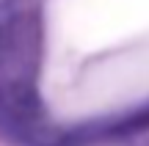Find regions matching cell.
<instances>
[{
	"mask_svg": "<svg viewBox=\"0 0 149 146\" xmlns=\"http://www.w3.org/2000/svg\"><path fill=\"white\" fill-rule=\"evenodd\" d=\"M0 94L53 138L149 116V0H0Z\"/></svg>",
	"mask_w": 149,
	"mask_h": 146,
	"instance_id": "cell-1",
	"label": "cell"
}]
</instances>
